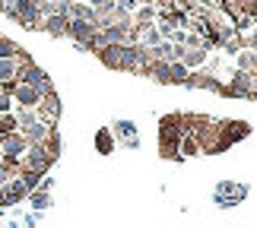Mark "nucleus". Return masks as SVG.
<instances>
[{
  "mask_svg": "<svg viewBox=\"0 0 257 228\" xmlns=\"http://www.w3.org/2000/svg\"><path fill=\"white\" fill-rule=\"evenodd\" d=\"M181 136H184V121L181 114H169L159 121V152L162 158H181V152H178V146H181Z\"/></svg>",
  "mask_w": 257,
  "mask_h": 228,
  "instance_id": "f257e3e1",
  "label": "nucleus"
},
{
  "mask_svg": "<svg viewBox=\"0 0 257 228\" xmlns=\"http://www.w3.org/2000/svg\"><path fill=\"white\" fill-rule=\"evenodd\" d=\"M38 102H42V89L26 86V83H19L13 89V105L16 108H38Z\"/></svg>",
  "mask_w": 257,
  "mask_h": 228,
  "instance_id": "f03ea898",
  "label": "nucleus"
},
{
  "mask_svg": "<svg viewBox=\"0 0 257 228\" xmlns=\"http://www.w3.org/2000/svg\"><path fill=\"white\" fill-rule=\"evenodd\" d=\"M98 32V29L89 23V19H70V26H67V38H73L76 45H83V42H89Z\"/></svg>",
  "mask_w": 257,
  "mask_h": 228,
  "instance_id": "7ed1b4c3",
  "label": "nucleus"
},
{
  "mask_svg": "<svg viewBox=\"0 0 257 228\" xmlns=\"http://www.w3.org/2000/svg\"><path fill=\"white\" fill-rule=\"evenodd\" d=\"M67 26H70V16H64V13H54V16H45L42 19V29L48 35H54V38H64L67 35Z\"/></svg>",
  "mask_w": 257,
  "mask_h": 228,
  "instance_id": "20e7f679",
  "label": "nucleus"
},
{
  "mask_svg": "<svg viewBox=\"0 0 257 228\" xmlns=\"http://www.w3.org/2000/svg\"><path fill=\"white\" fill-rule=\"evenodd\" d=\"M206 61H210V51H200V48H184L181 64L187 67V70H200Z\"/></svg>",
  "mask_w": 257,
  "mask_h": 228,
  "instance_id": "39448f33",
  "label": "nucleus"
},
{
  "mask_svg": "<svg viewBox=\"0 0 257 228\" xmlns=\"http://www.w3.org/2000/svg\"><path fill=\"white\" fill-rule=\"evenodd\" d=\"M187 67L181 64V61H172L169 67H165V83H172V86H184L187 83Z\"/></svg>",
  "mask_w": 257,
  "mask_h": 228,
  "instance_id": "423d86ee",
  "label": "nucleus"
},
{
  "mask_svg": "<svg viewBox=\"0 0 257 228\" xmlns=\"http://www.w3.org/2000/svg\"><path fill=\"white\" fill-rule=\"evenodd\" d=\"M156 16H159V10H156L153 4H140L134 10V26H153Z\"/></svg>",
  "mask_w": 257,
  "mask_h": 228,
  "instance_id": "0eeeda50",
  "label": "nucleus"
},
{
  "mask_svg": "<svg viewBox=\"0 0 257 228\" xmlns=\"http://www.w3.org/2000/svg\"><path fill=\"white\" fill-rule=\"evenodd\" d=\"M67 16H70V19H89V23H92V19H95V10L89 7L86 0H73L70 10H67ZM92 26H95V23H92Z\"/></svg>",
  "mask_w": 257,
  "mask_h": 228,
  "instance_id": "6e6552de",
  "label": "nucleus"
},
{
  "mask_svg": "<svg viewBox=\"0 0 257 228\" xmlns=\"http://www.w3.org/2000/svg\"><path fill=\"white\" fill-rule=\"evenodd\" d=\"M159 42H165L159 29H156V26H143V32H140V48H146V51H150V48H156Z\"/></svg>",
  "mask_w": 257,
  "mask_h": 228,
  "instance_id": "1a4fd4ad",
  "label": "nucleus"
},
{
  "mask_svg": "<svg viewBox=\"0 0 257 228\" xmlns=\"http://www.w3.org/2000/svg\"><path fill=\"white\" fill-rule=\"evenodd\" d=\"M178 152H181V158H194V155H200V140L197 136H181V146H178Z\"/></svg>",
  "mask_w": 257,
  "mask_h": 228,
  "instance_id": "9d476101",
  "label": "nucleus"
},
{
  "mask_svg": "<svg viewBox=\"0 0 257 228\" xmlns=\"http://www.w3.org/2000/svg\"><path fill=\"white\" fill-rule=\"evenodd\" d=\"M13 117H16V127H19V130H26V127H32V124L38 121L35 108H16V111H13Z\"/></svg>",
  "mask_w": 257,
  "mask_h": 228,
  "instance_id": "9b49d317",
  "label": "nucleus"
},
{
  "mask_svg": "<svg viewBox=\"0 0 257 228\" xmlns=\"http://www.w3.org/2000/svg\"><path fill=\"white\" fill-rule=\"evenodd\" d=\"M16 70H19L16 57H7V61H0V86L10 83V79H16Z\"/></svg>",
  "mask_w": 257,
  "mask_h": 228,
  "instance_id": "f8f14e48",
  "label": "nucleus"
},
{
  "mask_svg": "<svg viewBox=\"0 0 257 228\" xmlns=\"http://www.w3.org/2000/svg\"><path fill=\"white\" fill-rule=\"evenodd\" d=\"M95 146H98V152H102V155H111V149H114L111 130H98V136H95Z\"/></svg>",
  "mask_w": 257,
  "mask_h": 228,
  "instance_id": "ddd939ff",
  "label": "nucleus"
},
{
  "mask_svg": "<svg viewBox=\"0 0 257 228\" xmlns=\"http://www.w3.org/2000/svg\"><path fill=\"white\" fill-rule=\"evenodd\" d=\"M19 51H23V48H19L16 42H10V38L0 35V61H7V57H19Z\"/></svg>",
  "mask_w": 257,
  "mask_h": 228,
  "instance_id": "4468645a",
  "label": "nucleus"
},
{
  "mask_svg": "<svg viewBox=\"0 0 257 228\" xmlns=\"http://www.w3.org/2000/svg\"><path fill=\"white\" fill-rule=\"evenodd\" d=\"M117 133L127 140V146H137V133H134V124L131 121H121V124H117Z\"/></svg>",
  "mask_w": 257,
  "mask_h": 228,
  "instance_id": "2eb2a0df",
  "label": "nucleus"
},
{
  "mask_svg": "<svg viewBox=\"0 0 257 228\" xmlns=\"http://www.w3.org/2000/svg\"><path fill=\"white\" fill-rule=\"evenodd\" d=\"M29 200H32L35 209H45V206H48V193L45 190H32V193H29Z\"/></svg>",
  "mask_w": 257,
  "mask_h": 228,
  "instance_id": "dca6fc26",
  "label": "nucleus"
},
{
  "mask_svg": "<svg viewBox=\"0 0 257 228\" xmlns=\"http://www.w3.org/2000/svg\"><path fill=\"white\" fill-rule=\"evenodd\" d=\"M0 4H4V0H0Z\"/></svg>",
  "mask_w": 257,
  "mask_h": 228,
  "instance_id": "f3484780",
  "label": "nucleus"
}]
</instances>
